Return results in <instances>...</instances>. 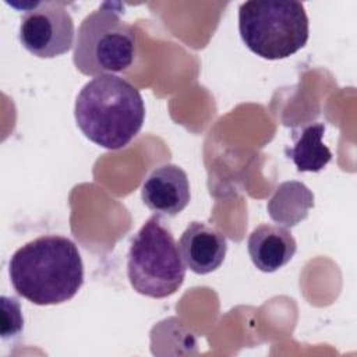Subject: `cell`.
I'll return each instance as SVG.
<instances>
[{"mask_svg": "<svg viewBox=\"0 0 357 357\" xmlns=\"http://www.w3.org/2000/svg\"><path fill=\"white\" fill-rule=\"evenodd\" d=\"M1 335L3 337L15 336L24 328V318L21 314V307L14 297H1Z\"/></svg>", "mask_w": 357, "mask_h": 357, "instance_id": "12", "label": "cell"}, {"mask_svg": "<svg viewBox=\"0 0 357 357\" xmlns=\"http://www.w3.org/2000/svg\"><path fill=\"white\" fill-rule=\"evenodd\" d=\"M252 264L262 272L271 273L291 261L297 244L287 227L275 225L257 226L247 241Z\"/></svg>", "mask_w": 357, "mask_h": 357, "instance_id": "9", "label": "cell"}, {"mask_svg": "<svg viewBox=\"0 0 357 357\" xmlns=\"http://www.w3.org/2000/svg\"><path fill=\"white\" fill-rule=\"evenodd\" d=\"M141 198L159 216L178 215L191 198L187 173L172 163L156 167L144 181Z\"/></svg>", "mask_w": 357, "mask_h": 357, "instance_id": "7", "label": "cell"}, {"mask_svg": "<svg viewBox=\"0 0 357 357\" xmlns=\"http://www.w3.org/2000/svg\"><path fill=\"white\" fill-rule=\"evenodd\" d=\"M127 276L137 293L152 298L172 296L184 282L185 265L178 244L156 213L131 241Z\"/></svg>", "mask_w": 357, "mask_h": 357, "instance_id": "4", "label": "cell"}, {"mask_svg": "<svg viewBox=\"0 0 357 357\" xmlns=\"http://www.w3.org/2000/svg\"><path fill=\"white\" fill-rule=\"evenodd\" d=\"M325 124L311 123L298 132H293L294 146L286 148L284 153L293 160L298 172H319L332 159V152L322 142Z\"/></svg>", "mask_w": 357, "mask_h": 357, "instance_id": "11", "label": "cell"}, {"mask_svg": "<svg viewBox=\"0 0 357 357\" xmlns=\"http://www.w3.org/2000/svg\"><path fill=\"white\" fill-rule=\"evenodd\" d=\"M74 117L89 141L116 151L128 145L141 131L145 105L132 84L105 74L82 86L75 99Z\"/></svg>", "mask_w": 357, "mask_h": 357, "instance_id": "2", "label": "cell"}, {"mask_svg": "<svg viewBox=\"0 0 357 357\" xmlns=\"http://www.w3.org/2000/svg\"><path fill=\"white\" fill-rule=\"evenodd\" d=\"M74 21L63 1H35L20 24V42L31 54L53 59L74 45Z\"/></svg>", "mask_w": 357, "mask_h": 357, "instance_id": "6", "label": "cell"}, {"mask_svg": "<svg viewBox=\"0 0 357 357\" xmlns=\"http://www.w3.org/2000/svg\"><path fill=\"white\" fill-rule=\"evenodd\" d=\"M120 14V4L102 3L79 24L73 61L84 75L123 73L134 63L137 33Z\"/></svg>", "mask_w": 357, "mask_h": 357, "instance_id": "3", "label": "cell"}, {"mask_svg": "<svg viewBox=\"0 0 357 357\" xmlns=\"http://www.w3.org/2000/svg\"><path fill=\"white\" fill-rule=\"evenodd\" d=\"M245 46L266 60L286 59L308 40V17L300 1H245L238 8Z\"/></svg>", "mask_w": 357, "mask_h": 357, "instance_id": "5", "label": "cell"}, {"mask_svg": "<svg viewBox=\"0 0 357 357\" xmlns=\"http://www.w3.org/2000/svg\"><path fill=\"white\" fill-rule=\"evenodd\" d=\"M14 290L36 305L71 300L84 283L77 245L64 236H40L20 247L8 262Z\"/></svg>", "mask_w": 357, "mask_h": 357, "instance_id": "1", "label": "cell"}, {"mask_svg": "<svg viewBox=\"0 0 357 357\" xmlns=\"http://www.w3.org/2000/svg\"><path fill=\"white\" fill-rule=\"evenodd\" d=\"M185 268L198 275L216 271L225 261L227 241L225 234L204 222H191L178 241Z\"/></svg>", "mask_w": 357, "mask_h": 357, "instance_id": "8", "label": "cell"}, {"mask_svg": "<svg viewBox=\"0 0 357 357\" xmlns=\"http://www.w3.org/2000/svg\"><path fill=\"white\" fill-rule=\"evenodd\" d=\"M311 206H314V195L307 185L298 181H284L276 187L266 209L272 220L291 227L307 218Z\"/></svg>", "mask_w": 357, "mask_h": 357, "instance_id": "10", "label": "cell"}]
</instances>
